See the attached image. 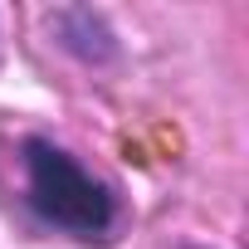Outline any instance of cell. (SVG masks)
I'll list each match as a JSON object with an SVG mask.
<instances>
[{
    "label": "cell",
    "instance_id": "obj_1",
    "mask_svg": "<svg viewBox=\"0 0 249 249\" xmlns=\"http://www.w3.org/2000/svg\"><path fill=\"white\" fill-rule=\"evenodd\" d=\"M25 186H30V205L39 210V220H49L69 234L93 239V234H107V225L117 220L112 191L88 166H78L64 147H54L44 137L25 142Z\"/></svg>",
    "mask_w": 249,
    "mask_h": 249
}]
</instances>
